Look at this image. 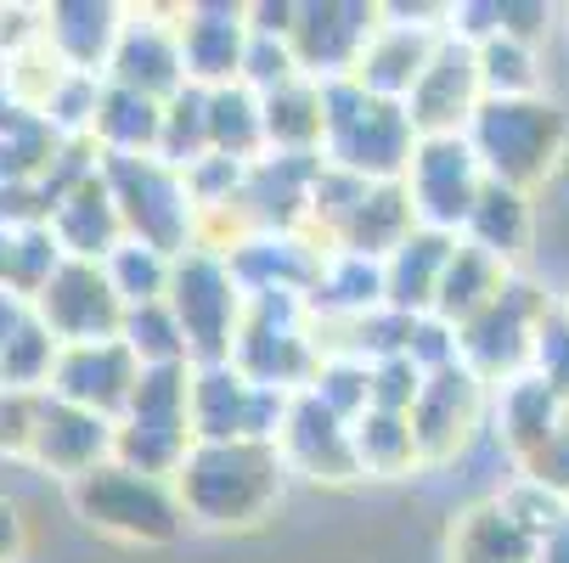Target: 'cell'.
Segmentation results:
<instances>
[{
    "label": "cell",
    "instance_id": "44",
    "mask_svg": "<svg viewBox=\"0 0 569 563\" xmlns=\"http://www.w3.org/2000/svg\"><path fill=\"white\" fill-rule=\"evenodd\" d=\"M40 400H46V394L0 389V451H7V456H29L34 429H40Z\"/></svg>",
    "mask_w": 569,
    "mask_h": 563
},
{
    "label": "cell",
    "instance_id": "16",
    "mask_svg": "<svg viewBox=\"0 0 569 563\" xmlns=\"http://www.w3.org/2000/svg\"><path fill=\"white\" fill-rule=\"evenodd\" d=\"M108 86L119 91H136L147 102H170L187 91V62H181V34H176V12L164 18H130L124 12V34H119V51L108 62Z\"/></svg>",
    "mask_w": 569,
    "mask_h": 563
},
{
    "label": "cell",
    "instance_id": "9",
    "mask_svg": "<svg viewBox=\"0 0 569 563\" xmlns=\"http://www.w3.org/2000/svg\"><path fill=\"white\" fill-rule=\"evenodd\" d=\"M406 198L423 231H446L462 237L479 192H485V170L468 147V135H423L412 152V170H406Z\"/></svg>",
    "mask_w": 569,
    "mask_h": 563
},
{
    "label": "cell",
    "instance_id": "22",
    "mask_svg": "<svg viewBox=\"0 0 569 563\" xmlns=\"http://www.w3.org/2000/svg\"><path fill=\"white\" fill-rule=\"evenodd\" d=\"M51 237L62 243L68 260H86V265H102L119 243H124V220H119V203L108 192L102 175H91L86 187H73L57 209H51Z\"/></svg>",
    "mask_w": 569,
    "mask_h": 563
},
{
    "label": "cell",
    "instance_id": "34",
    "mask_svg": "<svg viewBox=\"0 0 569 563\" xmlns=\"http://www.w3.org/2000/svg\"><path fill=\"white\" fill-rule=\"evenodd\" d=\"M479 51V91L485 102H525V97H547V68H541V46H525L513 34H497L473 46Z\"/></svg>",
    "mask_w": 569,
    "mask_h": 563
},
{
    "label": "cell",
    "instance_id": "8",
    "mask_svg": "<svg viewBox=\"0 0 569 563\" xmlns=\"http://www.w3.org/2000/svg\"><path fill=\"white\" fill-rule=\"evenodd\" d=\"M288 400L293 394L260 389L254 378H242L231 361L192 366V440H203V445H226V440H266V445H277Z\"/></svg>",
    "mask_w": 569,
    "mask_h": 563
},
{
    "label": "cell",
    "instance_id": "42",
    "mask_svg": "<svg viewBox=\"0 0 569 563\" xmlns=\"http://www.w3.org/2000/svg\"><path fill=\"white\" fill-rule=\"evenodd\" d=\"M406 361H412L423 378H429V372L457 366V361H462V355H457V328H451V321H440V315H412V339H406Z\"/></svg>",
    "mask_w": 569,
    "mask_h": 563
},
{
    "label": "cell",
    "instance_id": "36",
    "mask_svg": "<svg viewBox=\"0 0 569 563\" xmlns=\"http://www.w3.org/2000/svg\"><path fill=\"white\" fill-rule=\"evenodd\" d=\"M119 344H124L141 366H192L187 339H181V321H176V310H170L164 299H158V304H136V310H124Z\"/></svg>",
    "mask_w": 569,
    "mask_h": 563
},
{
    "label": "cell",
    "instance_id": "20",
    "mask_svg": "<svg viewBox=\"0 0 569 563\" xmlns=\"http://www.w3.org/2000/svg\"><path fill=\"white\" fill-rule=\"evenodd\" d=\"M113 434L119 423L86 412V406H68V400L46 394L40 400V429H34V445H29V462L62 473L68 485L73 479H86L91 468L113 462Z\"/></svg>",
    "mask_w": 569,
    "mask_h": 563
},
{
    "label": "cell",
    "instance_id": "5",
    "mask_svg": "<svg viewBox=\"0 0 569 563\" xmlns=\"http://www.w3.org/2000/svg\"><path fill=\"white\" fill-rule=\"evenodd\" d=\"M68 502L86 524L119 541H141V546H164L187 530V513H181V496L170 479H147L124 462H102L86 479H73Z\"/></svg>",
    "mask_w": 569,
    "mask_h": 563
},
{
    "label": "cell",
    "instance_id": "24",
    "mask_svg": "<svg viewBox=\"0 0 569 563\" xmlns=\"http://www.w3.org/2000/svg\"><path fill=\"white\" fill-rule=\"evenodd\" d=\"M119 34H124V12L119 7H91L86 0V7H51L46 12V46L57 51V62L68 73L108 79Z\"/></svg>",
    "mask_w": 569,
    "mask_h": 563
},
{
    "label": "cell",
    "instance_id": "10",
    "mask_svg": "<svg viewBox=\"0 0 569 563\" xmlns=\"http://www.w3.org/2000/svg\"><path fill=\"white\" fill-rule=\"evenodd\" d=\"M479 429H491V383H479L462 361L446 372H429L418 406H412L423 468H446L451 456H462Z\"/></svg>",
    "mask_w": 569,
    "mask_h": 563
},
{
    "label": "cell",
    "instance_id": "7",
    "mask_svg": "<svg viewBox=\"0 0 569 563\" xmlns=\"http://www.w3.org/2000/svg\"><path fill=\"white\" fill-rule=\"evenodd\" d=\"M558 304V293H547L541 282L519 277L485 304L468 328H457V355L462 366L479 378V383H491L502 389L508 378L530 372V350H536V328H541V315Z\"/></svg>",
    "mask_w": 569,
    "mask_h": 563
},
{
    "label": "cell",
    "instance_id": "12",
    "mask_svg": "<svg viewBox=\"0 0 569 563\" xmlns=\"http://www.w3.org/2000/svg\"><path fill=\"white\" fill-rule=\"evenodd\" d=\"M34 315H40V328H46L62 350H68V344L119 339V328H124V304H119L108 271H102V265H86V260H62V271L40 288Z\"/></svg>",
    "mask_w": 569,
    "mask_h": 563
},
{
    "label": "cell",
    "instance_id": "21",
    "mask_svg": "<svg viewBox=\"0 0 569 563\" xmlns=\"http://www.w3.org/2000/svg\"><path fill=\"white\" fill-rule=\"evenodd\" d=\"M558 423H563V400L536 372H519L502 389H491V434L508 445L513 462H530L558 434Z\"/></svg>",
    "mask_w": 569,
    "mask_h": 563
},
{
    "label": "cell",
    "instance_id": "15",
    "mask_svg": "<svg viewBox=\"0 0 569 563\" xmlns=\"http://www.w3.org/2000/svg\"><path fill=\"white\" fill-rule=\"evenodd\" d=\"M141 383V361L119 344V339H102V344H68L57 355V372H51V389L68 406H86L108 423H119L130 412V394Z\"/></svg>",
    "mask_w": 569,
    "mask_h": 563
},
{
    "label": "cell",
    "instance_id": "37",
    "mask_svg": "<svg viewBox=\"0 0 569 563\" xmlns=\"http://www.w3.org/2000/svg\"><path fill=\"white\" fill-rule=\"evenodd\" d=\"M102 271H108L119 304L136 310V304L170 299V271H176V260H170V254H158V249H147V243H130V237H124V243L102 260Z\"/></svg>",
    "mask_w": 569,
    "mask_h": 563
},
{
    "label": "cell",
    "instance_id": "17",
    "mask_svg": "<svg viewBox=\"0 0 569 563\" xmlns=\"http://www.w3.org/2000/svg\"><path fill=\"white\" fill-rule=\"evenodd\" d=\"M321 152H266L260 164H249V181H242L237 214L249 231H305L310 225V192L321 181Z\"/></svg>",
    "mask_w": 569,
    "mask_h": 563
},
{
    "label": "cell",
    "instance_id": "40",
    "mask_svg": "<svg viewBox=\"0 0 569 563\" xmlns=\"http://www.w3.org/2000/svg\"><path fill=\"white\" fill-rule=\"evenodd\" d=\"M530 372L563 400V406H569V310H563V299L541 315L536 350H530Z\"/></svg>",
    "mask_w": 569,
    "mask_h": 563
},
{
    "label": "cell",
    "instance_id": "2",
    "mask_svg": "<svg viewBox=\"0 0 569 563\" xmlns=\"http://www.w3.org/2000/svg\"><path fill=\"white\" fill-rule=\"evenodd\" d=\"M468 147L479 158L485 181H502L513 192H547L569 158V119L552 97L525 102H479L468 119Z\"/></svg>",
    "mask_w": 569,
    "mask_h": 563
},
{
    "label": "cell",
    "instance_id": "29",
    "mask_svg": "<svg viewBox=\"0 0 569 563\" xmlns=\"http://www.w3.org/2000/svg\"><path fill=\"white\" fill-rule=\"evenodd\" d=\"M508 282H513V271L502 260H491L485 249H473L468 237H457V249L446 260V277H440V293H435V315L451 321V328H468Z\"/></svg>",
    "mask_w": 569,
    "mask_h": 563
},
{
    "label": "cell",
    "instance_id": "1",
    "mask_svg": "<svg viewBox=\"0 0 569 563\" xmlns=\"http://www.w3.org/2000/svg\"><path fill=\"white\" fill-rule=\"evenodd\" d=\"M187 524L203 530H249L282 507L288 468L282 451L266 440H226V445H192L181 473L170 479Z\"/></svg>",
    "mask_w": 569,
    "mask_h": 563
},
{
    "label": "cell",
    "instance_id": "41",
    "mask_svg": "<svg viewBox=\"0 0 569 563\" xmlns=\"http://www.w3.org/2000/svg\"><path fill=\"white\" fill-rule=\"evenodd\" d=\"M293 79H305L299 62H293V46L277 40V34H254L249 57H242V79H237V86H249L254 97H271V91L293 86Z\"/></svg>",
    "mask_w": 569,
    "mask_h": 563
},
{
    "label": "cell",
    "instance_id": "47",
    "mask_svg": "<svg viewBox=\"0 0 569 563\" xmlns=\"http://www.w3.org/2000/svg\"><path fill=\"white\" fill-rule=\"evenodd\" d=\"M558 299H563V310H569V293H558Z\"/></svg>",
    "mask_w": 569,
    "mask_h": 563
},
{
    "label": "cell",
    "instance_id": "31",
    "mask_svg": "<svg viewBox=\"0 0 569 563\" xmlns=\"http://www.w3.org/2000/svg\"><path fill=\"white\" fill-rule=\"evenodd\" d=\"M266 113V152H321V135H328V119H321V86L316 79H293V86L260 97Z\"/></svg>",
    "mask_w": 569,
    "mask_h": 563
},
{
    "label": "cell",
    "instance_id": "3",
    "mask_svg": "<svg viewBox=\"0 0 569 563\" xmlns=\"http://www.w3.org/2000/svg\"><path fill=\"white\" fill-rule=\"evenodd\" d=\"M321 119H328L321 158H328L333 170H350L372 187L406 181L423 135L412 130V113L400 102H378L356 86V79H333V86H321Z\"/></svg>",
    "mask_w": 569,
    "mask_h": 563
},
{
    "label": "cell",
    "instance_id": "38",
    "mask_svg": "<svg viewBox=\"0 0 569 563\" xmlns=\"http://www.w3.org/2000/svg\"><path fill=\"white\" fill-rule=\"evenodd\" d=\"M57 355H62V344L40 328V315H29L23 328L7 339V350H0V389L46 394L51 389V372H57Z\"/></svg>",
    "mask_w": 569,
    "mask_h": 563
},
{
    "label": "cell",
    "instance_id": "14",
    "mask_svg": "<svg viewBox=\"0 0 569 563\" xmlns=\"http://www.w3.org/2000/svg\"><path fill=\"white\" fill-rule=\"evenodd\" d=\"M176 34H181V62H187V86L198 91H226L242 79V57H249V7H176Z\"/></svg>",
    "mask_w": 569,
    "mask_h": 563
},
{
    "label": "cell",
    "instance_id": "18",
    "mask_svg": "<svg viewBox=\"0 0 569 563\" xmlns=\"http://www.w3.org/2000/svg\"><path fill=\"white\" fill-rule=\"evenodd\" d=\"M277 451L288 473H305L316 485H350L356 473V445H350V423L333 418L321 400H310L305 389L288 400V418L277 429Z\"/></svg>",
    "mask_w": 569,
    "mask_h": 563
},
{
    "label": "cell",
    "instance_id": "11",
    "mask_svg": "<svg viewBox=\"0 0 569 563\" xmlns=\"http://www.w3.org/2000/svg\"><path fill=\"white\" fill-rule=\"evenodd\" d=\"M378 23H383V7H361V0H299V18L288 34L299 73L316 79V86L350 79Z\"/></svg>",
    "mask_w": 569,
    "mask_h": 563
},
{
    "label": "cell",
    "instance_id": "6",
    "mask_svg": "<svg viewBox=\"0 0 569 563\" xmlns=\"http://www.w3.org/2000/svg\"><path fill=\"white\" fill-rule=\"evenodd\" d=\"M181 321V339L192 366H220L237 350L242 315H249V299H242L226 254L214 249H187L170 271V299H164Z\"/></svg>",
    "mask_w": 569,
    "mask_h": 563
},
{
    "label": "cell",
    "instance_id": "28",
    "mask_svg": "<svg viewBox=\"0 0 569 563\" xmlns=\"http://www.w3.org/2000/svg\"><path fill=\"white\" fill-rule=\"evenodd\" d=\"M541 541L491 496L457 513L451 524V563H536Z\"/></svg>",
    "mask_w": 569,
    "mask_h": 563
},
{
    "label": "cell",
    "instance_id": "39",
    "mask_svg": "<svg viewBox=\"0 0 569 563\" xmlns=\"http://www.w3.org/2000/svg\"><path fill=\"white\" fill-rule=\"evenodd\" d=\"M305 394L321 400L333 418L356 423L361 412H372V366L356 361V355H321V366H316V378H310Z\"/></svg>",
    "mask_w": 569,
    "mask_h": 563
},
{
    "label": "cell",
    "instance_id": "13",
    "mask_svg": "<svg viewBox=\"0 0 569 563\" xmlns=\"http://www.w3.org/2000/svg\"><path fill=\"white\" fill-rule=\"evenodd\" d=\"M485 91H479V51L457 34H446L423 68V79L406 97V113H412L418 135H462L468 119L479 113Z\"/></svg>",
    "mask_w": 569,
    "mask_h": 563
},
{
    "label": "cell",
    "instance_id": "4",
    "mask_svg": "<svg viewBox=\"0 0 569 563\" xmlns=\"http://www.w3.org/2000/svg\"><path fill=\"white\" fill-rule=\"evenodd\" d=\"M102 181L119 203L130 243H147L170 260L198 249V203L181 170L158 164V158H102Z\"/></svg>",
    "mask_w": 569,
    "mask_h": 563
},
{
    "label": "cell",
    "instance_id": "27",
    "mask_svg": "<svg viewBox=\"0 0 569 563\" xmlns=\"http://www.w3.org/2000/svg\"><path fill=\"white\" fill-rule=\"evenodd\" d=\"M305 304H310L316 321H361V315L383 310V260H361V254L328 249Z\"/></svg>",
    "mask_w": 569,
    "mask_h": 563
},
{
    "label": "cell",
    "instance_id": "32",
    "mask_svg": "<svg viewBox=\"0 0 569 563\" xmlns=\"http://www.w3.org/2000/svg\"><path fill=\"white\" fill-rule=\"evenodd\" d=\"M350 445H356V473L361 479H400V473L423 468L412 418H400V412H378V406L361 412L350 423Z\"/></svg>",
    "mask_w": 569,
    "mask_h": 563
},
{
    "label": "cell",
    "instance_id": "33",
    "mask_svg": "<svg viewBox=\"0 0 569 563\" xmlns=\"http://www.w3.org/2000/svg\"><path fill=\"white\" fill-rule=\"evenodd\" d=\"M209 152L231 158V164H260L266 158V113L249 86L209 91Z\"/></svg>",
    "mask_w": 569,
    "mask_h": 563
},
{
    "label": "cell",
    "instance_id": "35",
    "mask_svg": "<svg viewBox=\"0 0 569 563\" xmlns=\"http://www.w3.org/2000/svg\"><path fill=\"white\" fill-rule=\"evenodd\" d=\"M209 158V91L187 86L181 97L164 102V124H158V164L170 170H192Z\"/></svg>",
    "mask_w": 569,
    "mask_h": 563
},
{
    "label": "cell",
    "instance_id": "43",
    "mask_svg": "<svg viewBox=\"0 0 569 563\" xmlns=\"http://www.w3.org/2000/svg\"><path fill=\"white\" fill-rule=\"evenodd\" d=\"M418 394H423V372H418L412 361H406V355H395V361H378V366H372V406H378V412H400V418H412Z\"/></svg>",
    "mask_w": 569,
    "mask_h": 563
},
{
    "label": "cell",
    "instance_id": "25",
    "mask_svg": "<svg viewBox=\"0 0 569 563\" xmlns=\"http://www.w3.org/2000/svg\"><path fill=\"white\" fill-rule=\"evenodd\" d=\"M451 249H457V237L418 225L383 260V304L400 310V315H435V293H440V277H446Z\"/></svg>",
    "mask_w": 569,
    "mask_h": 563
},
{
    "label": "cell",
    "instance_id": "19",
    "mask_svg": "<svg viewBox=\"0 0 569 563\" xmlns=\"http://www.w3.org/2000/svg\"><path fill=\"white\" fill-rule=\"evenodd\" d=\"M321 249L310 231H249L242 243L226 254L242 299H260V293H293L310 299L316 271H321Z\"/></svg>",
    "mask_w": 569,
    "mask_h": 563
},
{
    "label": "cell",
    "instance_id": "26",
    "mask_svg": "<svg viewBox=\"0 0 569 563\" xmlns=\"http://www.w3.org/2000/svg\"><path fill=\"white\" fill-rule=\"evenodd\" d=\"M412 231H418V214H412V198H406V187H400V181H378V187L361 192V203H356L350 220L339 225L333 249L361 254V260H389Z\"/></svg>",
    "mask_w": 569,
    "mask_h": 563
},
{
    "label": "cell",
    "instance_id": "45",
    "mask_svg": "<svg viewBox=\"0 0 569 563\" xmlns=\"http://www.w3.org/2000/svg\"><path fill=\"white\" fill-rule=\"evenodd\" d=\"M519 473H525V479H536V485H547L552 496H563V502H569V406H563L558 434H552L530 462H519Z\"/></svg>",
    "mask_w": 569,
    "mask_h": 563
},
{
    "label": "cell",
    "instance_id": "46",
    "mask_svg": "<svg viewBox=\"0 0 569 563\" xmlns=\"http://www.w3.org/2000/svg\"><path fill=\"white\" fill-rule=\"evenodd\" d=\"M18 546H23V519H18L12 502H0V563H12Z\"/></svg>",
    "mask_w": 569,
    "mask_h": 563
},
{
    "label": "cell",
    "instance_id": "23",
    "mask_svg": "<svg viewBox=\"0 0 569 563\" xmlns=\"http://www.w3.org/2000/svg\"><path fill=\"white\" fill-rule=\"evenodd\" d=\"M536 220H541V209H536L530 192H513L502 181H485L462 237L473 249H485L491 260H502L508 271H519L530 260V249H536Z\"/></svg>",
    "mask_w": 569,
    "mask_h": 563
},
{
    "label": "cell",
    "instance_id": "30",
    "mask_svg": "<svg viewBox=\"0 0 569 563\" xmlns=\"http://www.w3.org/2000/svg\"><path fill=\"white\" fill-rule=\"evenodd\" d=\"M158 124H164V102H147L136 91L102 86L91 147L102 158H158Z\"/></svg>",
    "mask_w": 569,
    "mask_h": 563
}]
</instances>
